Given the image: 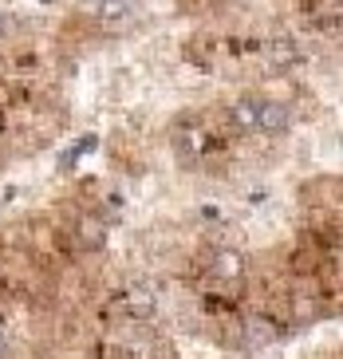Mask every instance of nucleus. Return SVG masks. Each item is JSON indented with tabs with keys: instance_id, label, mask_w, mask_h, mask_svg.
I'll list each match as a JSON object with an SVG mask.
<instances>
[{
	"instance_id": "f257e3e1",
	"label": "nucleus",
	"mask_w": 343,
	"mask_h": 359,
	"mask_svg": "<svg viewBox=\"0 0 343 359\" xmlns=\"http://www.w3.org/2000/svg\"><path fill=\"white\" fill-rule=\"evenodd\" d=\"M79 12H87L103 32H126V28L138 20L135 0H83Z\"/></svg>"
},
{
	"instance_id": "f03ea898",
	"label": "nucleus",
	"mask_w": 343,
	"mask_h": 359,
	"mask_svg": "<svg viewBox=\"0 0 343 359\" xmlns=\"http://www.w3.org/2000/svg\"><path fill=\"white\" fill-rule=\"evenodd\" d=\"M209 276L221 280V285H241L245 280V257L237 249H217L209 257Z\"/></svg>"
},
{
	"instance_id": "7ed1b4c3",
	"label": "nucleus",
	"mask_w": 343,
	"mask_h": 359,
	"mask_svg": "<svg viewBox=\"0 0 343 359\" xmlns=\"http://www.w3.org/2000/svg\"><path fill=\"white\" fill-rule=\"evenodd\" d=\"M292 127V115L288 107L276 103V99H260L257 103V135H284V130Z\"/></svg>"
},
{
	"instance_id": "20e7f679",
	"label": "nucleus",
	"mask_w": 343,
	"mask_h": 359,
	"mask_svg": "<svg viewBox=\"0 0 343 359\" xmlns=\"http://www.w3.org/2000/svg\"><path fill=\"white\" fill-rule=\"evenodd\" d=\"M206 147H209V138H206V130H201V127H177L174 154L182 162H198L201 154H206Z\"/></svg>"
},
{
	"instance_id": "39448f33",
	"label": "nucleus",
	"mask_w": 343,
	"mask_h": 359,
	"mask_svg": "<svg viewBox=\"0 0 343 359\" xmlns=\"http://www.w3.org/2000/svg\"><path fill=\"white\" fill-rule=\"evenodd\" d=\"M269 60H272V67H296V64H304V48L296 40H288V36H281V40L269 43Z\"/></svg>"
},
{
	"instance_id": "423d86ee",
	"label": "nucleus",
	"mask_w": 343,
	"mask_h": 359,
	"mask_svg": "<svg viewBox=\"0 0 343 359\" xmlns=\"http://www.w3.org/2000/svg\"><path fill=\"white\" fill-rule=\"evenodd\" d=\"M257 103H260L257 95H241L237 103L229 107V118H233V127L245 130V135H253V130H257Z\"/></svg>"
},
{
	"instance_id": "0eeeda50",
	"label": "nucleus",
	"mask_w": 343,
	"mask_h": 359,
	"mask_svg": "<svg viewBox=\"0 0 343 359\" xmlns=\"http://www.w3.org/2000/svg\"><path fill=\"white\" fill-rule=\"evenodd\" d=\"M79 245H83V249H99V245H103V222H95V217L79 222Z\"/></svg>"
},
{
	"instance_id": "6e6552de",
	"label": "nucleus",
	"mask_w": 343,
	"mask_h": 359,
	"mask_svg": "<svg viewBox=\"0 0 343 359\" xmlns=\"http://www.w3.org/2000/svg\"><path fill=\"white\" fill-rule=\"evenodd\" d=\"M16 32V20H12L8 12H0V40H4V36H12Z\"/></svg>"
},
{
	"instance_id": "1a4fd4ad",
	"label": "nucleus",
	"mask_w": 343,
	"mask_h": 359,
	"mask_svg": "<svg viewBox=\"0 0 343 359\" xmlns=\"http://www.w3.org/2000/svg\"><path fill=\"white\" fill-rule=\"evenodd\" d=\"M8 355V336H4V332H0V359Z\"/></svg>"
}]
</instances>
